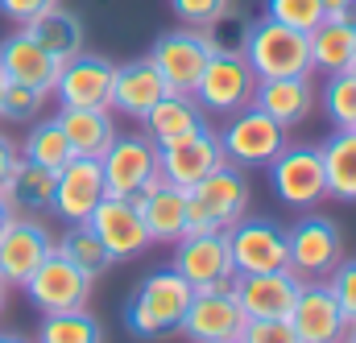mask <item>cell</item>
<instances>
[{"mask_svg": "<svg viewBox=\"0 0 356 343\" xmlns=\"http://www.w3.org/2000/svg\"><path fill=\"white\" fill-rule=\"evenodd\" d=\"M4 306H8V285L0 281V315H4Z\"/></svg>", "mask_w": 356, "mask_h": 343, "instance_id": "cell-45", "label": "cell"}, {"mask_svg": "<svg viewBox=\"0 0 356 343\" xmlns=\"http://www.w3.org/2000/svg\"><path fill=\"white\" fill-rule=\"evenodd\" d=\"M58 0H0V12L13 21V25H29L33 17H42L46 8H54Z\"/></svg>", "mask_w": 356, "mask_h": 343, "instance_id": "cell-41", "label": "cell"}, {"mask_svg": "<svg viewBox=\"0 0 356 343\" xmlns=\"http://www.w3.org/2000/svg\"><path fill=\"white\" fill-rule=\"evenodd\" d=\"M58 58L29 37V29H13L4 42H0V75L8 83H25V87H38V91H54V79H58Z\"/></svg>", "mask_w": 356, "mask_h": 343, "instance_id": "cell-20", "label": "cell"}, {"mask_svg": "<svg viewBox=\"0 0 356 343\" xmlns=\"http://www.w3.org/2000/svg\"><path fill=\"white\" fill-rule=\"evenodd\" d=\"M191 281L175 273V269H154L129 298L124 306V327L129 335L137 340H166V335H178L182 327V315L191 306Z\"/></svg>", "mask_w": 356, "mask_h": 343, "instance_id": "cell-1", "label": "cell"}, {"mask_svg": "<svg viewBox=\"0 0 356 343\" xmlns=\"http://www.w3.org/2000/svg\"><path fill=\"white\" fill-rule=\"evenodd\" d=\"M241 340L245 343H298V335H294L290 319H249Z\"/></svg>", "mask_w": 356, "mask_h": 343, "instance_id": "cell-40", "label": "cell"}, {"mask_svg": "<svg viewBox=\"0 0 356 343\" xmlns=\"http://www.w3.org/2000/svg\"><path fill=\"white\" fill-rule=\"evenodd\" d=\"M319 158L327 178V199L356 203V128H336V137L319 145Z\"/></svg>", "mask_w": 356, "mask_h": 343, "instance_id": "cell-28", "label": "cell"}, {"mask_svg": "<svg viewBox=\"0 0 356 343\" xmlns=\"http://www.w3.org/2000/svg\"><path fill=\"white\" fill-rule=\"evenodd\" d=\"M75 149V158H104L108 145L116 141V124H112V112L108 108H63L54 116Z\"/></svg>", "mask_w": 356, "mask_h": 343, "instance_id": "cell-26", "label": "cell"}, {"mask_svg": "<svg viewBox=\"0 0 356 343\" xmlns=\"http://www.w3.org/2000/svg\"><path fill=\"white\" fill-rule=\"evenodd\" d=\"M348 71H356V58H353V67H348Z\"/></svg>", "mask_w": 356, "mask_h": 343, "instance_id": "cell-49", "label": "cell"}, {"mask_svg": "<svg viewBox=\"0 0 356 343\" xmlns=\"http://www.w3.org/2000/svg\"><path fill=\"white\" fill-rule=\"evenodd\" d=\"M91 232L104 240V249L112 253V260L120 265V260H137L154 240H149V228H145V219H141V211H137V203L133 199H120V194H104L99 199V207L91 211Z\"/></svg>", "mask_w": 356, "mask_h": 343, "instance_id": "cell-12", "label": "cell"}, {"mask_svg": "<svg viewBox=\"0 0 356 343\" xmlns=\"http://www.w3.org/2000/svg\"><path fill=\"white\" fill-rule=\"evenodd\" d=\"M112 83H116V67L99 54L79 50L75 58L58 67L54 95L63 108H108L112 112Z\"/></svg>", "mask_w": 356, "mask_h": 343, "instance_id": "cell-14", "label": "cell"}, {"mask_svg": "<svg viewBox=\"0 0 356 343\" xmlns=\"http://www.w3.org/2000/svg\"><path fill=\"white\" fill-rule=\"evenodd\" d=\"M323 8H327V12H353L356 0H323Z\"/></svg>", "mask_w": 356, "mask_h": 343, "instance_id": "cell-43", "label": "cell"}, {"mask_svg": "<svg viewBox=\"0 0 356 343\" xmlns=\"http://www.w3.org/2000/svg\"><path fill=\"white\" fill-rule=\"evenodd\" d=\"M145 58L158 67V75L166 79L170 91L191 95L195 83H199V75H203V67H207V58H211V46L203 42L199 29L186 25V29H170V33H162Z\"/></svg>", "mask_w": 356, "mask_h": 343, "instance_id": "cell-13", "label": "cell"}, {"mask_svg": "<svg viewBox=\"0 0 356 343\" xmlns=\"http://www.w3.org/2000/svg\"><path fill=\"white\" fill-rule=\"evenodd\" d=\"M175 273H182L191 281V290H203V285H220V281H232V257H228V240L224 232H186L175 240Z\"/></svg>", "mask_w": 356, "mask_h": 343, "instance_id": "cell-18", "label": "cell"}, {"mask_svg": "<svg viewBox=\"0 0 356 343\" xmlns=\"http://www.w3.org/2000/svg\"><path fill=\"white\" fill-rule=\"evenodd\" d=\"M245 62L257 79H294V75H311V42L307 33L277 25V21H253L249 37H245Z\"/></svg>", "mask_w": 356, "mask_h": 343, "instance_id": "cell-2", "label": "cell"}, {"mask_svg": "<svg viewBox=\"0 0 356 343\" xmlns=\"http://www.w3.org/2000/svg\"><path fill=\"white\" fill-rule=\"evenodd\" d=\"M220 166H224V145H220V133H211L207 124L170 145H158V170L178 190H191L199 178H207Z\"/></svg>", "mask_w": 356, "mask_h": 343, "instance_id": "cell-11", "label": "cell"}, {"mask_svg": "<svg viewBox=\"0 0 356 343\" xmlns=\"http://www.w3.org/2000/svg\"><path fill=\"white\" fill-rule=\"evenodd\" d=\"M348 343H356V323H348V335H344Z\"/></svg>", "mask_w": 356, "mask_h": 343, "instance_id": "cell-47", "label": "cell"}, {"mask_svg": "<svg viewBox=\"0 0 356 343\" xmlns=\"http://www.w3.org/2000/svg\"><path fill=\"white\" fill-rule=\"evenodd\" d=\"M253 108L266 112L269 120H277L282 128H294L311 116L315 108V87L311 75H294V79H257L253 91Z\"/></svg>", "mask_w": 356, "mask_h": 343, "instance_id": "cell-23", "label": "cell"}, {"mask_svg": "<svg viewBox=\"0 0 356 343\" xmlns=\"http://www.w3.org/2000/svg\"><path fill=\"white\" fill-rule=\"evenodd\" d=\"M104 170L95 158H71L63 170L54 174V203L50 211H58L67 224H88L91 211L104 199Z\"/></svg>", "mask_w": 356, "mask_h": 343, "instance_id": "cell-19", "label": "cell"}, {"mask_svg": "<svg viewBox=\"0 0 356 343\" xmlns=\"http://www.w3.org/2000/svg\"><path fill=\"white\" fill-rule=\"evenodd\" d=\"M170 8H175V17L182 21V25L203 29V25L216 21L224 8H232V0H170Z\"/></svg>", "mask_w": 356, "mask_h": 343, "instance_id": "cell-39", "label": "cell"}, {"mask_svg": "<svg viewBox=\"0 0 356 343\" xmlns=\"http://www.w3.org/2000/svg\"><path fill=\"white\" fill-rule=\"evenodd\" d=\"M253 91H257V75L249 71L245 54H211L191 95L203 112L232 116L253 103Z\"/></svg>", "mask_w": 356, "mask_h": 343, "instance_id": "cell-9", "label": "cell"}, {"mask_svg": "<svg viewBox=\"0 0 356 343\" xmlns=\"http://www.w3.org/2000/svg\"><path fill=\"white\" fill-rule=\"evenodd\" d=\"M203 128V108L195 103V95H178V91H166L149 112H145V137L154 145H170L178 137Z\"/></svg>", "mask_w": 356, "mask_h": 343, "instance_id": "cell-27", "label": "cell"}, {"mask_svg": "<svg viewBox=\"0 0 356 343\" xmlns=\"http://www.w3.org/2000/svg\"><path fill=\"white\" fill-rule=\"evenodd\" d=\"M91 285H95V277H88L79 265H71V260L54 249L50 257L33 269V277L21 290L29 294V302L42 315H63V310H83L88 306Z\"/></svg>", "mask_w": 356, "mask_h": 343, "instance_id": "cell-8", "label": "cell"}, {"mask_svg": "<svg viewBox=\"0 0 356 343\" xmlns=\"http://www.w3.org/2000/svg\"><path fill=\"white\" fill-rule=\"evenodd\" d=\"M0 91H4V75H0Z\"/></svg>", "mask_w": 356, "mask_h": 343, "instance_id": "cell-48", "label": "cell"}, {"mask_svg": "<svg viewBox=\"0 0 356 343\" xmlns=\"http://www.w3.org/2000/svg\"><path fill=\"white\" fill-rule=\"evenodd\" d=\"M17 162H21V149H17V141L0 133V190H4V182H8V174H13V166H17Z\"/></svg>", "mask_w": 356, "mask_h": 343, "instance_id": "cell-42", "label": "cell"}, {"mask_svg": "<svg viewBox=\"0 0 356 343\" xmlns=\"http://www.w3.org/2000/svg\"><path fill=\"white\" fill-rule=\"evenodd\" d=\"M224 240H228V257H232V273L236 277H249V273H273V269H286V232L269 219H253V215H241L232 228H224Z\"/></svg>", "mask_w": 356, "mask_h": 343, "instance_id": "cell-10", "label": "cell"}, {"mask_svg": "<svg viewBox=\"0 0 356 343\" xmlns=\"http://www.w3.org/2000/svg\"><path fill=\"white\" fill-rule=\"evenodd\" d=\"M17 149H21V158H25V162L46 166V170H54V174L75 158V149H71V141H67V133H63V124H58V120H33L29 137H25Z\"/></svg>", "mask_w": 356, "mask_h": 343, "instance_id": "cell-31", "label": "cell"}, {"mask_svg": "<svg viewBox=\"0 0 356 343\" xmlns=\"http://www.w3.org/2000/svg\"><path fill=\"white\" fill-rule=\"evenodd\" d=\"M42 99H46V91H38V87H25V83H8L4 79V91H0V116L4 120H33L38 112H42Z\"/></svg>", "mask_w": 356, "mask_h": 343, "instance_id": "cell-37", "label": "cell"}, {"mask_svg": "<svg viewBox=\"0 0 356 343\" xmlns=\"http://www.w3.org/2000/svg\"><path fill=\"white\" fill-rule=\"evenodd\" d=\"M266 17L298 29V33H311L327 17V8H323V0H266Z\"/></svg>", "mask_w": 356, "mask_h": 343, "instance_id": "cell-36", "label": "cell"}, {"mask_svg": "<svg viewBox=\"0 0 356 343\" xmlns=\"http://www.w3.org/2000/svg\"><path fill=\"white\" fill-rule=\"evenodd\" d=\"M54 249L71 260V265H79L88 277H99V273H108V269L116 265L112 253L104 249V240L91 232V224H71V228H67V236H63V240H54Z\"/></svg>", "mask_w": 356, "mask_h": 343, "instance_id": "cell-32", "label": "cell"}, {"mask_svg": "<svg viewBox=\"0 0 356 343\" xmlns=\"http://www.w3.org/2000/svg\"><path fill=\"white\" fill-rule=\"evenodd\" d=\"M286 319H290L298 343H340L348 335V319H344L340 302L332 298L327 281H302Z\"/></svg>", "mask_w": 356, "mask_h": 343, "instance_id": "cell-16", "label": "cell"}, {"mask_svg": "<svg viewBox=\"0 0 356 343\" xmlns=\"http://www.w3.org/2000/svg\"><path fill=\"white\" fill-rule=\"evenodd\" d=\"M38 343H104V327L83 310H63V315H42Z\"/></svg>", "mask_w": 356, "mask_h": 343, "instance_id": "cell-33", "label": "cell"}, {"mask_svg": "<svg viewBox=\"0 0 356 343\" xmlns=\"http://www.w3.org/2000/svg\"><path fill=\"white\" fill-rule=\"evenodd\" d=\"M8 219H13V207H8V203H4V194H0V232L8 228Z\"/></svg>", "mask_w": 356, "mask_h": 343, "instance_id": "cell-44", "label": "cell"}, {"mask_svg": "<svg viewBox=\"0 0 356 343\" xmlns=\"http://www.w3.org/2000/svg\"><path fill=\"white\" fill-rule=\"evenodd\" d=\"M228 343H245V340H228Z\"/></svg>", "mask_w": 356, "mask_h": 343, "instance_id": "cell-50", "label": "cell"}, {"mask_svg": "<svg viewBox=\"0 0 356 343\" xmlns=\"http://www.w3.org/2000/svg\"><path fill=\"white\" fill-rule=\"evenodd\" d=\"M269 170V186L273 194L294 207V211H311L327 199V178H323V158L315 145H286L273 162L266 166Z\"/></svg>", "mask_w": 356, "mask_h": 343, "instance_id": "cell-7", "label": "cell"}, {"mask_svg": "<svg viewBox=\"0 0 356 343\" xmlns=\"http://www.w3.org/2000/svg\"><path fill=\"white\" fill-rule=\"evenodd\" d=\"M298 277L290 269H273V273H249V277H236L232 290H236V302L249 319H286L294 298H298Z\"/></svg>", "mask_w": 356, "mask_h": 343, "instance_id": "cell-21", "label": "cell"}, {"mask_svg": "<svg viewBox=\"0 0 356 343\" xmlns=\"http://www.w3.org/2000/svg\"><path fill=\"white\" fill-rule=\"evenodd\" d=\"M232 281H236V277H232ZM232 281L203 285V290L191 294V306H186L182 327H178L191 343H228V340H241V335H245L249 315L241 310Z\"/></svg>", "mask_w": 356, "mask_h": 343, "instance_id": "cell-4", "label": "cell"}, {"mask_svg": "<svg viewBox=\"0 0 356 343\" xmlns=\"http://www.w3.org/2000/svg\"><path fill=\"white\" fill-rule=\"evenodd\" d=\"M170 87L158 75V67L149 58H133L124 67H116V83H112V112H124L133 120H145V112L166 95Z\"/></svg>", "mask_w": 356, "mask_h": 343, "instance_id": "cell-24", "label": "cell"}, {"mask_svg": "<svg viewBox=\"0 0 356 343\" xmlns=\"http://www.w3.org/2000/svg\"><path fill=\"white\" fill-rule=\"evenodd\" d=\"M340 343H348V340H340Z\"/></svg>", "mask_w": 356, "mask_h": 343, "instance_id": "cell-51", "label": "cell"}, {"mask_svg": "<svg viewBox=\"0 0 356 343\" xmlns=\"http://www.w3.org/2000/svg\"><path fill=\"white\" fill-rule=\"evenodd\" d=\"M286 269L298 281H327L332 269L344 260V240L340 228L327 215H302L286 232Z\"/></svg>", "mask_w": 356, "mask_h": 343, "instance_id": "cell-5", "label": "cell"}, {"mask_svg": "<svg viewBox=\"0 0 356 343\" xmlns=\"http://www.w3.org/2000/svg\"><path fill=\"white\" fill-rule=\"evenodd\" d=\"M0 343H29V340H21V335H0Z\"/></svg>", "mask_w": 356, "mask_h": 343, "instance_id": "cell-46", "label": "cell"}, {"mask_svg": "<svg viewBox=\"0 0 356 343\" xmlns=\"http://www.w3.org/2000/svg\"><path fill=\"white\" fill-rule=\"evenodd\" d=\"M327 290H332V298L340 302L344 319H348V323H356V260H340V265L332 269Z\"/></svg>", "mask_w": 356, "mask_h": 343, "instance_id": "cell-38", "label": "cell"}, {"mask_svg": "<svg viewBox=\"0 0 356 343\" xmlns=\"http://www.w3.org/2000/svg\"><path fill=\"white\" fill-rule=\"evenodd\" d=\"M249 17L245 12H232V8H224L216 21H207L199 33H203V42L211 46V54H241L245 50V37H249Z\"/></svg>", "mask_w": 356, "mask_h": 343, "instance_id": "cell-35", "label": "cell"}, {"mask_svg": "<svg viewBox=\"0 0 356 343\" xmlns=\"http://www.w3.org/2000/svg\"><path fill=\"white\" fill-rule=\"evenodd\" d=\"M323 112L336 128H356V71L327 75L323 83Z\"/></svg>", "mask_w": 356, "mask_h": 343, "instance_id": "cell-34", "label": "cell"}, {"mask_svg": "<svg viewBox=\"0 0 356 343\" xmlns=\"http://www.w3.org/2000/svg\"><path fill=\"white\" fill-rule=\"evenodd\" d=\"M50 253H54V236L33 219L13 215L8 228L0 232V281L4 285H25L33 277V269Z\"/></svg>", "mask_w": 356, "mask_h": 343, "instance_id": "cell-17", "label": "cell"}, {"mask_svg": "<svg viewBox=\"0 0 356 343\" xmlns=\"http://www.w3.org/2000/svg\"><path fill=\"white\" fill-rule=\"evenodd\" d=\"M249 211V178L236 166H220L186 190L191 232H224Z\"/></svg>", "mask_w": 356, "mask_h": 343, "instance_id": "cell-3", "label": "cell"}, {"mask_svg": "<svg viewBox=\"0 0 356 343\" xmlns=\"http://www.w3.org/2000/svg\"><path fill=\"white\" fill-rule=\"evenodd\" d=\"M311 71L323 75H340L348 71L356 58V8L353 12H327L311 33Z\"/></svg>", "mask_w": 356, "mask_h": 343, "instance_id": "cell-22", "label": "cell"}, {"mask_svg": "<svg viewBox=\"0 0 356 343\" xmlns=\"http://www.w3.org/2000/svg\"><path fill=\"white\" fill-rule=\"evenodd\" d=\"M99 170H104V190L108 194H120V199H133L149 174H158V145L145 137V133H129L108 145V153L99 158Z\"/></svg>", "mask_w": 356, "mask_h": 343, "instance_id": "cell-15", "label": "cell"}, {"mask_svg": "<svg viewBox=\"0 0 356 343\" xmlns=\"http://www.w3.org/2000/svg\"><path fill=\"white\" fill-rule=\"evenodd\" d=\"M21 29H29V37L42 42L58 62H67V58H75V54L83 50V21H79L75 12H67L63 4L46 8L42 17H33V21L21 25Z\"/></svg>", "mask_w": 356, "mask_h": 343, "instance_id": "cell-30", "label": "cell"}, {"mask_svg": "<svg viewBox=\"0 0 356 343\" xmlns=\"http://www.w3.org/2000/svg\"><path fill=\"white\" fill-rule=\"evenodd\" d=\"M145 228H149V240H162V244H175L178 236L191 232V215H186V190H178L170 182L154 186V190H141L133 194Z\"/></svg>", "mask_w": 356, "mask_h": 343, "instance_id": "cell-25", "label": "cell"}, {"mask_svg": "<svg viewBox=\"0 0 356 343\" xmlns=\"http://www.w3.org/2000/svg\"><path fill=\"white\" fill-rule=\"evenodd\" d=\"M4 203L13 207V211H25V215H33V211H50V203H54V170H46V166H33V162H17L13 174H8V182H4Z\"/></svg>", "mask_w": 356, "mask_h": 343, "instance_id": "cell-29", "label": "cell"}, {"mask_svg": "<svg viewBox=\"0 0 356 343\" xmlns=\"http://www.w3.org/2000/svg\"><path fill=\"white\" fill-rule=\"evenodd\" d=\"M220 145H224V162L228 166H236V170H266L269 162L286 149V128L249 103V108L232 112L228 128L220 133Z\"/></svg>", "mask_w": 356, "mask_h": 343, "instance_id": "cell-6", "label": "cell"}]
</instances>
